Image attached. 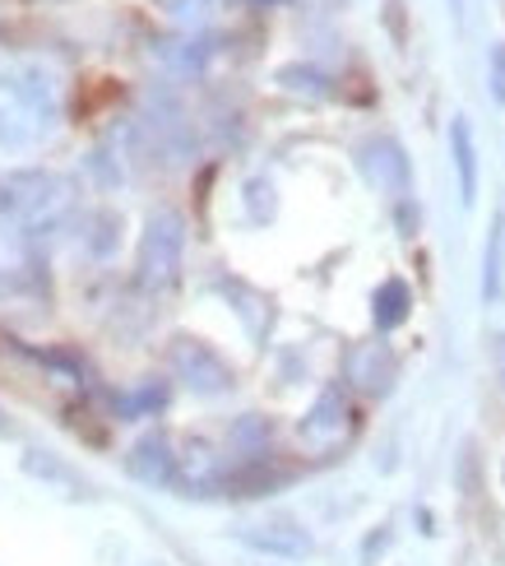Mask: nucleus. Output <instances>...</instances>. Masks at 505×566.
I'll return each instance as SVG.
<instances>
[{
    "label": "nucleus",
    "mask_w": 505,
    "mask_h": 566,
    "mask_svg": "<svg viewBox=\"0 0 505 566\" xmlns=\"http://www.w3.org/2000/svg\"><path fill=\"white\" fill-rule=\"evenodd\" d=\"M42 270L38 232L23 219H0V293L33 289Z\"/></svg>",
    "instance_id": "20e7f679"
},
{
    "label": "nucleus",
    "mask_w": 505,
    "mask_h": 566,
    "mask_svg": "<svg viewBox=\"0 0 505 566\" xmlns=\"http://www.w3.org/2000/svg\"><path fill=\"white\" fill-rule=\"evenodd\" d=\"M357 168H362V177L376 186V191H385V196H408V186H413L408 154L399 149V139H390V135L367 139V145L357 149Z\"/></svg>",
    "instance_id": "39448f33"
},
{
    "label": "nucleus",
    "mask_w": 505,
    "mask_h": 566,
    "mask_svg": "<svg viewBox=\"0 0 505 566\" xmlns=\"http://www.w3.org/2000/svg\"><path fill=\"white\" fill-rule=\"evenodd\" d=\"M56 116V88L38 65L0 70V139L29 145Z\"/></svg>",
    "instance_id": "f257e3e1"
},
{
    "label": "nucleus",
    "mask_w": 505,
    "mask_h": 566,
    "mask_svg": "<svg viewBox=\"0 0 505 566\" xmlns=\"http://www.w3.org/2000/svg\"><path fill=\"white\" fill-rule=\"evenodd\" d=\"M167 363H172L177 381L190 386L196 395H223L232 386V367L213 353L204 339H190V335H177L172 348H167Z\"/></svg>",
    "instance_id": "7ed1b4c3"
},
{
    "label": "nucleus",
    "mask_w": 505,
    "mask_h": 566,
    "mask_svg": "<svg viewBox=\"0 0 505 566\" xmlns=\"http://www.w3.org/2000/svg\"><path fill=\"white\" fill-rule=\"evenodd\" d=\"M487 88H492V98L505 107V42H496L492 56H487Z\"/></svg>",
    "instance_id": "dca6fc26"
},
{
    "label": "nucleus",
    "mask_w": 505,
    "mask_h": 566,
    "mask_svg": "<svg viewBox=\"0 0 505 566\" xmlns=\"http://www.w3.org/2000/svg\"><path fill=\"white\" fill-rule=\"evenodd\" d=\"M408 316H413V289L394 274V279H385L380 289H376V297H371V321H376V329L380 335H390V329H399Z\"/></svg>",
    "instance_id": "f8f14e48"
},
{
    "label": "nucleus",
    "mask_w": 505,
    "mask_h": 566,
    "mask_svg": "<svg viewBox=\"0 0 505 566\" xmlns=\"http://www.w3.org/2000/svg\"><path fill=\"white\" fill-rule=\"evenodd\" d=\"M501 297H505V214L492 219L483 251V302H501Z\"/></svg>",
    "instance_id": "ddd939ff"
},
{
    "label": "nucleus",
    "mask_w": 505,
    "mask_h": 566,
    "mask_svg": "<svg viewBox=\"0 0 505 566\" xmlns=\"http://www.w3.org/2000/svg\"><path fill=\"white\" fill-rule=\"evenodd\" d=\"M260 6H274V0H260Z\"/></svg>",
    "instance_id": "6ab92c4d"
},
{
    "label": "nucleus",
    "mask_w": 505,
    "mask_h": 566,
    "mask_svg": "<svg viewBox=\"0 0 505 566\" xmlns=\"http://www.w3.org/2000/svg\"><path fill=\"white\" fill-rule=\"evenodd\" d=\"M394 353L385 348V344H362V348H353V358H348V381L357 390H367V395H385L394 386Z\"/></svg>",
    "instance_id": "1a4fd4ad"
},
{
    "label": "nucleus",
    "mask_w": 505,
    "mask_h": 566,
    "mask_svg": "<svg viewBox=\"0 0 505 566\" xmlns=\"http://www.w3.org/2000/svg\"><path fill=\"white\" fill-rule=\"evenodd\" d=\"M126 469H130V479L144 483V488L177 483V451H172V441H167L162 432L135 441V451L126 455Z\"/></svg>",
    "instance_id": "0eeeda50"
},
{
    "label": "nucleus",
    "mask_w": 505,
    "mask_h": 566,
    "mask_svg": "<svg viewBox=\"0 0 505 566\" xmlns=\"http://www.w3.org/2000/svg\"><path fill=\"white\" fill-rule=\"evenodd\" d=\"M0 432H10V422H6V413H0Z\"/></svg>",
    "instance_id": "a211bd4d"
},
{
    "label": "nucleus",
    "mask_w": 505,
    "mask_h": 566,
    "mask_svg": "<svg viewBox=\"0 0 505 566\" xmlns=\"http://www.w3.org/2000/svg\"><path fill=\"white\" fill-rule=\"evenodd\" d=\"M181 255H186V219L181 209H154L144 219V238L135 255V279L139 289L167 293L181 279Z\"/></svg>",
    "instance_id": "f03ea898"
},
{
    "label": "nucleus",
    "mask_w": 505,
    "mask_h": 566,
    "mask_svg": "<svg viewBox=\"0 0 505 566\" xmlns=\"http://www.w3.org/2000/svg\"><path fill=\"white\" fill-rule=\"evenodd\" d=\"M162 405H167V386H139L130 399H122V413L126 418H139V413L162 409Z\"/></svg>",
    "instance_id": "2eb2a0df"
},
{
    "label": "nucleus",
    "mask_w": 505,
    "mask_h": 566,
    "mask_svg": "<svg viewBox=\"0 0 505 566\" xmlns=\"http://www.w3.org/2000/svg\"><path fill=\"white\" fill-rule=\"evenodd\" d=\"M450 158H454V177H460V200H477V145H473V126L469 116L450 122Z\"/></svg>",
    "instance_id": "9b49d317"
},
{
    "label": "nucleus",
    "mask_w": 505,
    "mask_h": 566,
    "mask_svg": "<svg viewBox=\"0 0 505 566\" xmlns=\"http://www.w3.org/2000/svg\"><path fill=\"white\" fill-rule=\"evenodd\" d=\"M501 479H505V474H501Z\"/></svg>",
    "instance_id": "aec40b11"
},
{
    "label": "nucleus",
    "mask_w": 505,
    "mask_h": 566,
    "mask_svg": "<svg viewBox=\"0 0 505 566\" xmlns=\"http://www.w3.org/2000/svg\"><path fill=\"white\" fill-rule=\"evenodd\" d=\"M492 353L501 358V376H505V335H496V339H492Z\"/></svg>",
    "instance_id": "f3484780"
},
{
    "label": "nucleus",
    "mask_w": 505,
    "mask_h": 566,
    "mask_svg": "<svg viewBox=\"0 0 505 566\" xmlns=\"http://www.w3.org/2000/svg\"><path fill=\"white\" fill-rule=\"evenodd\" d=\"M177 483L186 492H209V488H223L228 483V469L219 460V451L204 441H190L186 451L177 455Z\"/></svg>",
    "instance_id": "9d476101"
},
{
    "label": "nucleus",
    "mask_w": 505,
    "mask_h": 566,
    "mask_svg": "<svg viewBox=\"0 0 505 566\" xmlns=\"http://www.w3.org/2000/svg\"><path fill=\"white\" fill-rule=\"evenodd\" d=\"M236 538H242L246 548H255V553H264V557H283V562H297V557H306L311 548V534L297 525V521H287V515H270V521H251V525H242L236 530Z\"/></svg>",
    "instance_id": "423d86ee"
},
{
    "label": "nucleus",
    "mask_w": 505,
    "mask_h": 566,
    "mask_svg": "<svg viewBox=\"0 0 505 566\" xmlns=\"http://www.w3.org/2000/svg\"><path fill=\"white\" fill-rule=\"evenodd\" d=\"M348 432V399H344V390L339 386H329V390H320V399L311 405V413L302 418V441H311V446H334Z\"/></svg>",
    "instance_id": "6e6552de"
},
{
    "label": "nucleus",
    "mask_w": 505,
    "mask_h": 566,
    "mask_svg": "<svg viewBox=\"0 0 505 566\" xmlns=\"http://www.w3.org/2000/svg\"><path fill=\"white\" fill-rule=\"evenodd\" d=\"M278 84L287 93H302V98H329V80L320 75V70H311V65H283Z\"/></svg>",
    "instance_id": "4468645a"
}]
</instances>
